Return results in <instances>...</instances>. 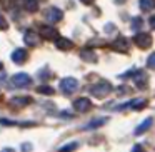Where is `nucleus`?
<instances>
[{
  "instance_id": "1",
  "label": "nucleus",
  "mask_w": 155,
  "mask_h": 152,
  "mask_svg": "<svg viewBox=\"0 0 155 152\" xmlns=\"http://www.w3.org/2000/svg\"><path fill=\"white\" fill-rule=\"evenodd\" d=\"M110 92H112V85H110V82H107V80H100V82H97L95 85L90 87V94L97 99L107 97Z\"/></svg>"
},
{
  "instance_id": "31",
  "label": "nucleus",
  "mask_w": 155,
  "mask_h": 152,
  "mask_svg": "<svg viewBox=\"0 0 155 152\" xmlns=\"http://www.w3.org/2000/svg\"><path fill=\"white\" fill-rule=\"evenodd\" d=\"M4 79H5V75L2 74V72H0V80H4Z\"/></svg>"
},
{
  "instance_id": "4",
  "label": "nucleus",
  "mask_w": 155,
  "mask_h": 152,
  "mask_svg": "<svg viewBox=\"0 0 155 152\" xmlns=\"http://www.w3.org/2000/svg\"><path fill=\"white\" fill-rule=\"evenodd\" d=\"M12 82H14V85H17V87H27V85L32 84V79L28 74H25V72H18V74H15L14 77H12Z\"/></svg>"
},
{
  "instance_id": "5",
  "label": "nucleus",
  "mask_w": 155,
  "mask_h": 152,
  "mask_svg": "<svg viewBox=\"0 0 155 152\" xmlns=\"http://www.w3.org/2000/svg\"><path fill=\"white\" fill-rule=\"evenodd\" d=\"M45 17H47V20L50 22V24H57V22H60L62 19H64V14H62V10L57 7H48V10L45 12Z\"/></svg>"
},
{
  "instance_id": "33",
  "label": "nucleus",
  "mask_w": 155,
  "mask_h": 152,
  "mask_svg": "<svg viewBox=\"0 0 155 152\" xmlns=\"http://www.w3.org/2000/svg\"><path fill=\"white\" fill-rule=\"evenodd\" d=\"M0 70H2V64H0Z\"/></svg>"
},
{
  "instance_id": "19",
  "label": "nucleus",
  "mask_w": 155,
  "mask_h": 152,
  "mask_svg": "<svg viewBox=\"0 0 155 152\" xmlns=\"http://www.w3.org/2000/svg\"><path fill=\"white\" fill-rule=\"evenodd\" d=\"M25 8H27L28 12H37L38 10V2H37V0H27Z\"/></svg>"
},
{
  "instance_id": "3",
  "label": "nucleus",
  "mask_w": 155,
  "mask_h": 152,
  "mask_svg": "<svg viewBox=\"0 0 155 152\" xmlns=\"http://www.w3.org/2000/svg\"><path fill=\"white\" fill-rule=\"evenodd\" d=\"M58 85H60V90L64 92V94H67V95L74 94V92L78 89V82H77V79H74V77H65V79H62Z\"/></svg>"
},
{
  "instance_id": "26",
  "label": "nucleus",
  "mask_w": 155,
  "mask_h": 152,
  "mask_svg": "<svg viewBox=\"0 0 155 152\" xmlns=\"http://www.w3.org/2000/svg\"><path fill=\"white\" fill-rule=\"evenodd\" d=\"M132 152H145V150L142 149V145H135V147L132 149Z\"/></svg>"
},
{
  "instance_id": "23",
  "label": "nucleus",
  "mask_w": 155,
  "mask_h": 152,
  "mask_svg": "<svg viewBox=\"0 0 155 152\" xmlns=\"http://www.w3.org/2000/svg\"><path fill=\"white\" fill-rule=\"evenodd\" d=\"M147 67L152 69V70H155V52L148 55V59H147Z\"/></svg>"
},
{
  "instance_id": "22",
  "label": "nucleus",
  "mask_w": 155,
  "mask_h": 152,
  "mask_svg": "<svg viewBox=\"0 0 155 152\" xmlns=\"http://www.w3.org/2000/svg\"><path fill=\"white\" fill-rule=\"evenodd\" d=\"M142 25H143L142 17H134V19H132V29H134V30H138Z\"/></svg>"
},
{
  "instance_id": "14",
  "label": "nucleus",
  "mask_w": 155,
  "mask_h": 152,
  "mask_svg": "<svg viewBox=\"0 0 155 152\" xmlns=\"http://www.w3.org/2000/svg\"><path fill=\"white\" fill-rule=\"evenodd\" d=\"M152 124H153V119H152V117H147L140 125H138L137 129H135V135H142V134H145V132H147L148 129L152 127Z\"/></svg>"
},
{
  "instance_id": "32",
  "label": "nucleus",
  "mask_w": 155,
  "mask_h": 152,
  "mask_svg": "<svg viewBox=\"0 0 155 152\" xmlns=\"http://www.w3.org/2000/svg\"><path fill=\"white\" fill-rule=\"evenodd\" d=\"M115 2H117V4H122V2H124V0H115Z\"/></svg>"
},
{
  "instance_id": "7",
  "label": "nucleus",
  "mask_w": 155,
  "mask_h": 152,
  "mask_svg": "<svg viewBox=\"0 0 155 152\" xmlns=\"http://www.w3.org/2000/svg\"><path fill=\"white\" fill-rule=\"evenodd\" d=\"M135 80V85L140 89H145L147 87V82H148V75L145 70H135V75H132Z\"/></svg>"
},
{
  "instance_id": "18",
  "label": "nucleus",
  "mask_w": 155,
  "mask_h": 152,
  "mask_svg": "<svg viewBox=\"0 0 155 152\" xmlns=\"http://www.w3.org/2000/svg\"><path fill=\"white\" fill-rule=\"evenodd\" d=\"M37 92L38 94H45V95H54L55 94V90L50 87V85H40V87L37 89Z\"/></svg>"
},
{
  "instance_id": "16",
  "label": "nucleus",
  "mask_w": 155,
  "mask_h": 152,
  "mask_svg": "<svg viewBox=\"0 0 155 152\" xmlns=\"http://www.w3.org/2000/svg\"><path fill=\"white\" fill-rule=\"evenodd\" d=\"M138 5H140V10L142 12H150V10H153V8H155V0H140Z\"/></svg>"
},
{
  "instance_id": "17",
  "label": "nucleus",
  "mask_w": 155,
  "mask_h": 152,
  "mask_svg": "<svg viewBox=\"0 0 155 152\" xmlns=\"http://www.w3.org/2000/svg\"><path fill=\"white\" fill-rule=\"evenodd\" d=\"M145 105H147V100H143V99H135V100L130 102V105L128 107L134 109V110H140V109H143Z\"/></svg>"
},
{
  "instance_id": "25",
  "label": "nucleus",
  "mask_w": 155,
  "mask_h": 152,
  "mask_svg": "<svg viewBox=\"0 0 155 152\" xmlns=\"http://www.w3.org/2000/svg\"><path fill=\"white\" fill-rule=\"evenodd\" d=\"M20 150L22 152H30L32 150V144L30 142H24V144L20 145Z\"/></svg>"
},
{
  "instance_id": "13",
  "label": "nucleus",
  "mask_w": 155,
  "mask_h": 152,
  "mask_svg": "<svg viewBox=\"0 0 155 152\" xmlns=\"http://www.w3.org/2000/svg\"><path fill=\"white\" fill-rule=\"evenodd\" d=\"M32 102V99L30 97H14L10 100V107H14V109H20V107H25V105H28Z\"/></svg>"
},
{
  "instance_id": "21",
  "label": "nucleus",
  "mask_w": 155,
  "mask_h": 152,
  "mask_svg": "<svg viewBox=\"0 0 155 152\" xmlns=\"http://www.w3.org/2000/svg\"><path fill=\"white\" fill-rule=\"evenodd\" d=\"M77 147H78L77 142H70V144H67V145H62V147L58 149V152H72V150H75Z\"/></svg>"
},
{
  "instance_id": "27",
  "label": "nucleus",
  "mask_w": 155,
  "mask_h": 152,
  "mask_svg": "<svg viewBox=\"0 0 155 152\" xmlns=\"http://www.w3.org/2000/svg\"><path fill=\"white\" fill-rule=\"evenodd\" d=\"M150 27L155 29V15H152V17H150Z\"/></svg>"
},
{
  "instance_id": "24",
  "label": "nucleus",
  "mask_w": 155,
  "mask_h": 152,
  "mask_svg": "<svg viewBox=\"0 0 155 152\" xmlns=\"http://www.w3.org/2000/svg\"><path fill=\"white\" fill-rule=\"evenodd\" d=\"M8 29V22L4 15H0V30H7Z\"/></svg>"
},
{
  "instance_id": "8",
  "label": "nucleus",
  "mask_w": 155,
  "mask_h": 152,
  "mask_svg": "<svg viewBox=\"0 0 155 152\" xmlns=\"http://www.w3.org/2000/svg\"><path fill=\"white\" fill-rule=\"evenodd\" d=\"M74 109L77 112H87L90 109V100L87 97H80L77 100H74Z\"/></svg>"
},
{
  "instance_id": "28",
  "label": "nucleus",
  "mask_w": 155,
  "mask_h": 152,
  "mask_svg": "<svg viewBox=\"0 0 155 152\" xmlns=\"http://www.w3.org/2000/svg\"><path fill=\"white\" fill-rule=\"evenodd\" d=\"M80 2H82V4H85V5H92L95 0H80Z\"/></svg>"
},
{
  "instance_id": "11",
  "label": "nucleus",
  "mask_w": 155,
  "mask_h": 152,
  "mask_svg": "<svg viewBox=\"0 0 155 152\" xmlns=\"http://www.w3.org/2000/svg\"><path fill=\"white\" fill-rule=\"evenodd\" d=\"M24 42H25V45H28V47L38 45V34H35V32H32V30H27L25 35H24Z\"/></svg>"
},
{
  "instance_id": "29",
  "label": "nucleus",
  "mask_w": 155,
  "mask_h": 152,
  "mask_svg": "<svg viewBox=\"0 0 155 152\" xmlns=\"http://www.w3.org/2000/svg\"><path fill=\"white\" fill-rule=\"evenodd\" d=\"M0 152H15V150H14L12 147H5V149H2Z\"/></svg>"
},
{
  "instance_id": "10",
  "label": "nucleus",
  "mask_w": 155,
  "mask_h": 152,
  "mask_svg": "<svg viewBox=\"0 0 155 152\" xmlns=\"http://www.w3.org/2000/svg\"><path fill=\"white\" fill-rule=\"evenodd\" d=\"M28 54L25 49H17V50L12 52V60L15 62V64H24L25 60H27Z\"/></svg>"
},
{
  "instance_id": "20",
  "label": "nucleus",
  "mask_w": 155,
  "mask_h": 152,
  "mask_svg": "<svg viewBox=\"0 0 155 152\" xmlns=\"http://www.w3.org/2000/svg\"><path fill=\"white\" fill-rule=\"evenodd\" d=\"M105 122H107V119H97V120H92L90 124L85 125V129H95V127H100V125H104Z\"/></svg>"
},
{
  "instance_id": "15",
  "label": "nucleus",
  "mask_w": 155,
  "mask_h": 152,
  "mask_svg": "<svg viewBox=\"0 0 155 152\" xmlns=\"http://www.w3.org/2000/svg\"><path fill=\"white\" fill-rule=\"evenodd\" d=\"M80 59L85 62H90V64H95V62H97V55H95V52L90 50V49H84V50L80 52Z\"/></svg>"
},
{
  "instance_id": "9",
  "label": "nucleus",
  "mask_w": 155,
  "mask_h": 152,
  "mask_svg": "<svg viewBox=\"0 0 155 152\" xmlns=\"http://www.w3.org/2000/svg\"><path fill=\"white\" fill-rule=\"evenodd\" d=\"M112 47H114V50H118V52H127L128 47H130V42H128V39L125 37H118L117 40L112 44Z\"/></svg>"
},
{
  "instance_id": "2",
  "label": "nucleus",
  "mask_w": 155,
  "mask_h": 152,
  "mask_svg": "<svg viewBox=\"0 0 155 152\" xmlns=\"http://www.w3.org/2000/svg\"><path fill=\"white\" fill-rule=\"evenodd\" d=\"M134 42L138 49L145 50V49H150L152 47V35L147 34V32H137V35L134 37Z\"/></svg>"
},
{
  "instance_id": "6",
  "label": "nucleus",
  "mask_w": 155,
  "mask_h": 152,
  "mask_svg": "<svg viewBox=\"0 0 155 152\" xmlns=\"http://www.w3.org/2000/svg\"><path fill=\"white\" fill-rule=\"evenodd\" d=\"M38 35H40L42 39H47V40H54V39H58V32L55 30L54 27H50V25H42L40 29H38Z\"/></svg>"
},
{
  "instance_id": "30",
  "label": "nucleus",
  "mask_w": 155,
  "mask_h": 152,
  "mask_svg": "<svg viewBox=\"0 0 155 152\" xmlns=\"http://www.w3.org/2000/svg\"><path fill=\"white\" fill-rule=\"evenodd\" d=\"M60 115H64V117L65 119H68V117H72V115H70V112H67V110H65V112H62V114Z\"/></svg>"
},
{
  "instance_id": "12",
  "label": "nucleus",
  "mask_w": 155,
  "mask_h": 152,
  "mask_svg": "<svg viewBox=\"0 0 155 152\" xmlns=\"http://www.w3.org/2000/svg\"><path fill=\"white\" fill-rule=\"evenodd\" d=\"M55 45H57V49H60V50H72V49H74V42H72L70 39H65V37L55 39Z\"/></svg>"
}]
</instances>
